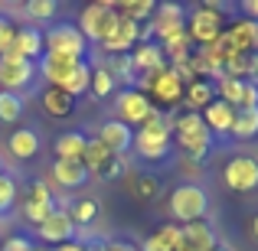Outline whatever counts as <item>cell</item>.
Returning <instances> with one entry per match:
<instances>
[{
  "label": "cell",
  "instance_id": "b9f144b4",
  "mask_svg": "<svg viewBox=\"0 0 258 251\" xmlns=\"http://www.w3.org/2000/svg\"><path fill=\"white\" fill-rule=\"evenodd\" d=\"M127 173V163H124V157H111V160H108V166L105 170H101V180H118V176H124Z\"/></svg>",
  "mask_w": 258,
  "mask_h": 251
},
{
  "label": "cell",
  "instance_id": "8fae6325",
  "mask_svg": "<svg viewBox=\"0 0 258 251\" xmlns=\"http://www.w3.org/2000/svg\"><path fill=\"white\" fill-rule=\"evenodd\" d=\"M216 92H219V101L232 105L235 111L239 108H258V88L252 82H245V78H226L222 75L216 82Z\"/></svg>",
  "mask_w": 258,
  "mask_h": 251
},
{
  "label": "cell",
  "instance_id": "5b68a950",
  "mask_svg": "<svg viewBox=\"0 0 258 251\" xmlns=\"http://www.w3.org/2000/svg\"><path fill=\"white\" fill-rule=\"evenodd\" d=\"M209 209V196L203 186L196 183H183L170 193V215L176 219V225H193V222H203Z\"/></svg>",
  "mask_w": 258,
  "mask_h": 251
},
{
  "label": "cell",
  "instance_id": "e575fe53",
  "mask_svg": "<svg viewBox=\"0 0 258 251\" xmlns=\"http://www.w3.org/2000/svg\"><path fill=\"white\" fill-rule=\"evenodd\" d=\"M160 193V180H154V176H134L131 183V196L138 202H154Z\"/></svg>",
  "mask_w": 258,
  "mask_h": 251
},
{
  "label": "cell",
  "instance_id": "9c48e42d",
  "mask_svg": "<svg viewBox=\"0 0 258 251\" xmlns=\"http://www.w3.org/2000/svg\"><path fill=\"white\" fill-rule=\"evenodd\" d=\"M222 180L235 193H252L258 186V160L255 157H232L222 170Z\"/></svg>",
  "mask_w": 258,
  "mask_h": 251
},
{
  "label": "cell",
  "instance_id": "7a4b0ae2",
  "mask_svg": "<svg viewBox=\"0 0 258 251\" xmlns=\"http://www.w3.org/2000/svg\"><path fill=\"white\" fill-rule=\"evenodd\" d=\"M170 131H173L176 144H180V150H186L193 160H203L209 153V147H213V134H209L203 114H196V111H186L183 118L173 114L170 118Z\"/></svg>",
  "mask_w": 258,
  "mask_h": 251
},
{
  "label": "cell",
  "instance_id": "277c9868",
  "mask_svg": "<svg viewBox=\"0 0 258 251\" xmlns=\"http://www.w3.org/2000/svg\"><path fill=\"white\" fill-rule=\"evenodd\" d=\"M88 39L79 33L76 23H59L49 33H43V56L66 59V62H85Z\"/></svg>",
  "mask_w": 258,
  "mask_h": 251
},
{
  "label": "cell",
  "instance_id": "ba28073f",
  "mask_svg": "<svg viewBox=\"0 0 258 251\" xmlns=\"http://www.w3.org/2000/svg\"><path fill=\"white\" fill-rule=\"evenodd\" d=\"M114 108H118V121L127 124V127H141L154 114L151 98H147L144 92H138V88H124V92L114 98Z\"/></svg>",
  "mask_w": 258,
  "mask_h": 251
},
{
  "label": "cell",
  "instance_id": "4316f807",
  "mask_svg": "<svg viewBox=\"0 0 258 251\" xmlns=\"http://www.w3.org/2000/svg\"><path fill=\"white\" fill-rule=\"evenodd\" d=\"M39 147H43V140H39V134L30 131V127H23V131H13V134H10V153H13L17 160L36 157Z\"/></svg>",
  "mask_w": 258,
  "mask_h": 251
},
{
  "label": "cell",
  "instance_id": "6da1fadb",
  "mask_svg": "<svg viewBox=\"0 0 258 251\" xmlns=\"http://www.w3.org/2000/svg\"><path fill=\"white\" fill-rule=\"evenodd\" d=\"M173 147V131H170V118L164 111L154 108V114L134 131V150L144 160H167Z\"/></svg>",
  "mask_w": 258,
  "mask_h": 251
},
{
  "label": "cell",
  "instance_id": "8992f818",
  "mask_svg": "<svg viewBox=\"0 0 258 251\" xmlns=\"http://www.w3.org/2000/svg\"><path fill=\"white\" fill-rule=\"evenodd\" d=\"M118 10H114V0H98V4H88L79 17V33L92 43H105L111 36V30L118 26Z\"/></svg>",
  "mask_w": 258,
  "mask_h": 251
},
{
  "label": "cell",
  "instance_id": "3957f363",
  "mask_svg": "<svg viewBox=\"0 0 258 251\" xmlns=\"http://www.w3.org/2000/svg\"><path fill=\"white\" fill-rule=\"evenodd\" d=\"M39 72L49 78L52 88H62V92L72 95V98L85 95L88 92V82H92V69H88L85 62H66V59L43 56V59H39Z\"/></svg>",
  "mask_w": 258,
  "mask_h": 251
},
{
  "label": "cell",
  "instance_id": "e0dca14e",
  "mask_svg": "<svg viewBox=\"0 0 258 251\" xmlns=\"http://www.w3.org/2000/svg\"><path fill=\"white\" fill-rule=\"evenodd\" d=\"M138 43H141V23H131V20L121 17L118 26L111 30V36H108L101 46H105L108 52H114V56H124V52H131Z\"/></svg>",
  "mask_w": 258,
  "mask_h": 251
},
{
  "label": "cell",
  "instance_id": "ffe728a7",
  "mask_svg": "<svg viewBox=\"0 0 258 251\" xmlns=\"http://www.w3.org/2000/svg\"><path fill=\"white\" fill-rule=\"evenodd\" d=\"M147 88L154 92V98H157L160 105H176V101L183 98V85H180V78H176L173 69H164L160 75H154Z\"/></svg>",
  "mask_w": 258,
  "mask_h": 251
},
{
  "label": "cell",
  "instance_id": "f6af8a7d",
  "mask_svg": "<svg viewBox=\"0 0 258 251\" xmlns=\"http://www.w3.org/2000/svg\"><path fill=\"white\" fill-rule=\"evenodd\" d=\"M242 10L248 13V20H255V23H258V0H245V4H242Z\"/></svg>",
  "mask_w": 258,
  "mask_h": 251
},
{
  "label": "cell",
  "instance_id": "7dc6e473",
  "mask_svg": "<svg viewBox=\"0 0 258 251\" xmlns=\"http://www.w3.org/2000/svg\"><path fill=\"white\" fill-rule=\"evenodd\" d=\"M252 232H255V238H258V215L252 219Z\"/></svg>",
  "mask_w": 258,
  "mask_h": 251
},
{
  "label": "cell",
  "instance_id": "5bb4252c",
  "mask_svg": "<svg viewBox=\"0 0 258 251\" xmlns=\"http://www.w3.org/2000/svg\"><path fill=\"white\" fill-rule=\"evenodd\" d=\"M36 78V62L26 59H0V88L4 92H20Z\"/></svg>",
  "mask_w": 258,
  "mask_h": 251
},
{
  "label": "cell",
  "instance_id": "4fadbf2b",
  "mask_svg": "<svg viewBox=\"0 0 258 251\" xmlns=\"http://www.w3.org/2000/svg\"><path fill=\"white\" fill-rule=\"evenodd\" d=\"M131 62H134V72H144L141 88H147L154 75H160V72L167 69V65H164V49H160L157 43H141L138 49L131 52ZM141 88H138V92H141Z\"/></svg>",
  "mask_w": 258,
  "mask_h": 251
},
{
  "label": "cell",
  "instance_id": "f546056e",
  "mask_svg": "<svg viewBox=\"0 0 258 251\" xmlns=\"http://www.w3.org/2000/svg\"><path fill=\"white\" fill-rule=\"evenodd\" d=\"M232 134L235 140H252L258 137V108H239L235 111V121H232Z\"/></svg>",
  "mask_w": 258,
  "mask_h": 251
},
{
  "label": "cell",
  "instance_id": "d4e9b609",
  "mask_svg": "<svg viewBox=\"0 0 258 251\" xmlns=\"http://www.w3.org/2000/svg\"><path fill=\"white\" fill-rule=\"evenodd\" d=\"M183 98H186L189 111L200 114V108H206V105L216 101V85L209 82V78H196V82H189L186 88H183Z\"/></svg>",
  "mask_w": 258,
  "mask_h": 251
},
{
  "label": "cell",
  "instance_id": "c3c4849f",
  "mask_svg": "<svg viewBox=\"0 0 258 251\" xmlns=\"http://www.w3.org/2000/svg\"><path fill=\"white\" fill-rule=\"evenodd\" d=\"M33 251H56V248H33Z\"/></svg>",
  "mask_w": 258,
  "mask_h": 251
},
{
  "label": "cell",
  "instance_id": "836d02e7",
  "mask_svg": "<svg viewBox=\"0 0 258 251\" xmlns=\"http://www.w3.org/2000/svg\"><path fill=\"white\" fill-rule=\"evenodd\" d=\"M66 212H69L72 225H92V222H95V215H98V202L85 196V199H76L69 209H66Z\"/></svg>",
  "mask_w": 258,
  "mask_h": 251
},
{
  "label": "cell",
  "instance_id": "60d3db41",
  "mask_svg": "<svg viewBox=\"0 0 258 251\" xmlns=\"http://www.w3.org/2000/svg\"><path fill=\"white\" fill-rule=\"evenodd\" d=\"M13 36H17V26H13V20H10V17H0V56L10 49Z\"/></svg>",
  "mask_w": 258,
  "mask_h": 251
},
{
  "label": "cell",
  "instance_id": "ac0fdd59",
  "mask_svg": "<svg viewBox=\"0 0 258 251\" xmlns=\"http://www.w3.org/2000/svg\"><path fill=\"white\" fill-rule=\"evenodd\" d=\"M98 140L114 153V157H121V153H127L134 147V127L121 124V121H105V124H101Z\"/></svg>",
  "mask_w": 258,
  "mask_h": 251
},
{
  "label": "cell",
  "instance_id": "9a60e30c",
  "mask_svg": "<svg viewBox=\"0 0 258 251\" xmlns=\"http://www.w3.org/2000/svg\"><path fill=\"white\" fill-rule=\"evenodd\" d=\"M0 59H26V62H36V59H43V33L33 30V26L17 30L10 49H7Z\"/></svg>",
  "mask_w": 258,
  "mask_h": 251
},
{
  "label": "cell",
  "instance_id": "8d00e7d4",
  "mask_svg": "<svg viewBox=\"0 0 258 251\" xmlns=\"http://www.w3.org/2000/svg\"><path fill=\"white\" fill-rule=\"evenodd\" d=\"M108 72H111V78H114V82H127V85H131V82H138V72H134L131 56H118V59L111 62V69H108Z\"/></svg>",
  "mask_w": 258,
  "mask_h": 251
},
{
  "label": "cell",
  "instance_id": "83f0119b",
  "mask_svg": "<svg viewBox=\"0 0 258 251\" xmlns=\"http://www.w3.org/2000/svg\"><path fill=\"white\" fill-rule=\"evenodd\" d=\"M114 153L108 150L105 144H101L98 137H88V144H85V153H82V166L88 170V176L92 173H101V170L108 166V160H111Z\"/></svg>",
  "mask_w": 258,
  "mask_h": 251
},
{
  "label": "cell",
  "instance_id": "484cf974",
  "mask_svg": "<svg viewBox=\"0 0 258 251\" xmlns=\"http://www.w3.org/2000/svg\"><path fill=\"white\" fill-rule=\"evenodd\" d=\"M43 111L49 114V118H69L72 111H76V98H72L69 92H62V88H46L43 95Z\"/></svg>",
  "mask_w": 258,
  "mask_h": 251
},
{
  "label": "cell",
  "instance_id": "52a82bcc",
  "mask_svg": "<svg viewBox=\"0 0 258 251\" xmlns=\"http://www.w3.org/2000/svg\"><path fill=\"white\" fill-rule=\"evenodd\" d=\"M219 33H222V10H219V4L206 0L203 7L193 10V17H189V23H186V36L206 49V46H213L216 39H219Z\"/></svg>",
  "mask_w": 258,
  "mask_h": 251
},
{
  "label": "cell",
  "instance_id": "d590c367",
  "mask_svg": "<svg viewBox=\"0 0 258 251\" xmlns=\"http://www.w3.org/2000/svg\"><path fill=\"white\" fill-rule=\"evenodd\" d=\"M88 92L95 95V98H108V95L114 92V78L108 69H92V82H88Z\"/></svg>",
  "mask_w": 258,
  "mask_h": 251
},
{
  "label": "cell",
  "instance_id": "2e32d148",
  "mask_svg": "<svg viewBox=\"0 0 258 251\" xmlns=\"http://www.w3.org/2000/svg\"><path fill=\"white\" fill-rule=\"evenodd\" d=\"M36 235L46 241V248L49 245H66V241H72V235H76V225H72V219H69L66 209H56L43 225H36Z\"/></svg>",
  "mask_w": 258,
  "mask_h": 251
},
{
  "label": "cell",
  "instance_id": "bcb514c9",
  "mask_svg": "<svg viewBox=\"0 0 258 251\" xmlns=\"http://www.w3.org/2000/svg\"><path fill=\"white\" fill-rule=\"evenodd\" d=\"M56 251H85V245H82V241H76V238H72V241H66V245H59Z\"/></svg>",
  "mask_w": 258,
  "mask_h": 251
},
{
  "label": "cell",
  "instance_id": "f907efd6",
  "mask_svg": "<svg viewBox=\"0 0 258 251\" xmlns=\"http://www.w3.org/2000/svg\"><path fill=\"white\" fill-rule=\"evenodd\" d=\"M0 173H4V157H0Z\"/></svg>",
  "mask_w": 258,
  "mask_h": 251
},
{
  "label": "cell",
  "instance_id": "7bdbcfd3",
  "mask_svg": "<svg viewBox=\"0 0 258 251\" xmlns=\"http://www.w3.org/2000/svg\"><path fill=\"white\" fill-rule=\"evenodd\" d=\"M0 251H33V245L26 238H20V235H13V238H7L4 245H0Z\"/></svg>",
  "mask_w": 258,
  "mask_h": 251
},
{
  "label": "cell",
  "instance_id": "f1b7e54d",
  "mask_svg": "<svg viewBox=\"0 0 258 251\" xmlns=\"http://www.w3.org/2000/svg\"><path fill=\"white\" fill-rule=\"evenodd\" d=\"M114 10H118V17L144 26L154 17V0H114Z\"/></svg>",
  "mask_w": 258,
  "mask_h": 251
},
{
  "label": "cell",
  "instance_id": "7402d4cb",
  "mask_svg": "<svg viewBox=\"0 0 258 251\" xmlns=\"http://www.w3.org/2000/svg\"><path fill=\"white\" fill-rule=\"evenodd\" d=\"M226 33H229L232 46L242 56H255L258 52V23L255 20H239V23H232V30H226Z\"/></svg>",
  "mask_w": 258,
  "mask_h": 251
},
{
  "label": "cell",
  "instance_id": "ab89813d",
  "mask_svg": "<svg viewBox=\"0 0 258 251\" xmlns=\"http://www.w3.org/2000/svg\"><path fill=\"white\" fill-rule=\"evenodd\" d=\"M85 245V241H82ZM85 251H138L131 245V241H108V238H101V241H92V245H85Z\"/></svg>",
  "mask_w": 258,
  "mask_h": 251
},
{
  "label": "cell",
  "instance_id": "74e56055",
  "mask_svg": "<svg viewBox=\"0 0 258 251\" xmlns=\"http://www.w3.org/2000/svg\"><path fill=\"white\" fill-rule=\"evenodd\" d=\"M56 10H59L56 0H30V4L23 7V13H26L30 20H49Z\"/></svg>",
  "mask_w": 258,
  "mask_h": 251
},
{
  "label": "cell",
  "instance_id": "603a6c76",
  "mask_svg": "<svg viewBox=\"0 0 258 251\" xmlns=\"http://www.w3.org/2000/svg\"><path fill=\"white\" fill-rule=\"evenodd\" d=\"M180 241H183V225L167 222V225H160L154 235H147V241H144L141 251H176Z\"/></svg>",
  "mask_w": 258,
  "mask_h": 251
},
{
  "label": "cell",
  "instance_id": "f35d334b",
  "mask_svg": "<svg viewBox=\"0 0 258 251\" xmlns=\"http://www.w3.org/2000/svg\"><path fill=\"white\" fill-rule=\"evenodd\" d=\"M13 202H17V183H13V176L0 173V215L10 212Z\"/></svg>",
  "mask_w": 258,
  "mask_h": 251
},
{
  "label": "cell",
  "instance_id": "d6986e66",
  "mask_svg": "<svg viewBox=\"0 0 258 251\" xmlns=\"http://www.w3.org/2000/svg\"><path fill=\"white\" fill-rule=\"evenodd\" d=\"M219 241H216L213 228L206 222H193V225H183V241L176 251H216Z\"/></svg>",
  "mask_w": 258,
  "mask_h": 251
},
{
  "label": "cell",
  "instance_id": "4dcf8cb0",
  "mask_svg": "<svg viewBox=\"0 0 258 251\" xmlns=\"http://www.w3.org/2000/svg\"><path fill=\"white\" fill-rule=\"evenodd\" d=\"M85 144H88V137H85V134H79V131L62 134V137L56 140V160H82Z\"/></svg>",
  "mask_w": 258,
  "mask_h": 251
},
{
  "label": "cell",
  "instance_id": "d6a6232c",
  "mask_svg": "<svg viewBox=\"0 0 258 251\" xmlns=\"http://www.w3.org/2000/svg\"><path fill=\"white\" fill-rule=\"evenodd\" d=\"M26 101L17 92H0V124H17L23 118Z\"/></svg>",
  "mask_w": 258,
  "mask_h": 251
},
{
  "label": "cell",
  "instance_id": "ee69618b",
  "mask_svg": "<svg viewBox=\"0 0 258 251\" xmlns=\"http://www.w3.org/2000/svg\"><path fill=\"white\" fill-rule=\"evenodd\" d=\"M245 82H252L258 88V52H255V56H248V78H245Z\"/></svg>",
  "mask_w": 258,
  "mask_h": 251
},
{
  "label": "cell",
  "instance_id": "30bf717a",
  "mask_svg": "<svg viewBox=\"0 0 258 251\" xmlns=\"http://www.w3.org/2000/svg\"><path fill=\"white\" fill-rule=\"evenodd\" d=\"M52 212H56V199H52L49 186L46 183H33L30 193L23 196V219L33 222V225H43Z\"/></svg>",
  "mask_w": 258,
  "mask_h": 251
},
{
  "label": "cell",
  "instance_id": "681fc988",
  "mask_svg": "<svg viewBox=\"0 0 258 251\" xmlns=\"http://www.w3.org/2000/svg\"><path fill=\"white\" fill-rule=\"evenodd\" d=\"M216 251H232V248H226V245H219V248H216Z\"/></svg>",
  "mask_w": 258,
  "mask_h": 251
},
{
  "label": "cell",
  "instance_id": "44dd1931",
  "mask_svg": "<svg viewBox=\"0 0 258 251\" xmlns=\"http://www.w3.org/2000/svg\"><path fill=\"white\" fill-rule=\"evenodd\" d=\"M52 180L66 189H79L88 183V170L82 166V160H56L52 163Z\"/></svg>",
  "mask_w": 258,
  "mask_h": 251
},
{
  "label": "cell",
  "instance_id": "1f68e13d",
  "mask_svg": "<svg viewBox=\"0 0 258 251\" xmlns=\"http://www.w3.org/2000/svg\"><path fill=\"white\" fill-rule=\"evenodd\" d=\"M160 49H164V56L173 59V65H183L189 62V56H193V39L186 36V30L176 33V36H170L167 43H160Z\"/></svg>",
  "mask_w": 258,
  "mask_h": 251
},
{
  "label": "cell",
  "instance_id": "cb8c5ba5",
  "mask_svg": "<svg viewBox=\"0 0 258 251\" xmlns=\"http://www.w3.org/2000/svg\"><path fill=\"white\" fill-rule=\"evenodd\" d=\"M203 121H206L209 134H213V131H216V134H229V131H232V121H235V108L216 98L213 105H206V114H203Z\"/></svg>",
  "mask_w": 258,
  "mask_h": 251
},
{
  "label": "cell",
  "instance_id": "7c38bea8",
  "mask_svg": "<svg viewBox=\"0 0 258 251\" xmlns=\"http://www.w3.org/2000/svg\"><path fill=\"white\" fill-rule=\"evenodd\" d=\"M151 33H157L160 43H167L170 36L186 30V23H183V7L180 4H160L154 7V17H151Z\"/></svg>",
  "mask_w": 258,
  "mask_h": 251
}]
</instances>
